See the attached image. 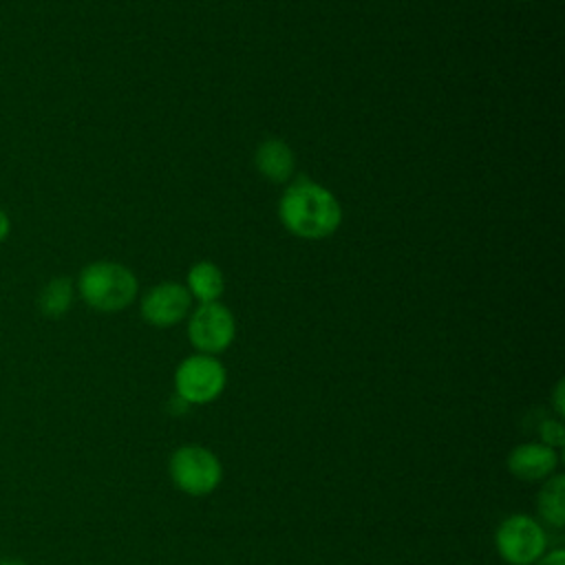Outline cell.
Returning <instances> with one entry per match:
<instances>
[{"label":"cell","mask_w":565,"mask_h":565,"mask_svg":"<svg viewBox=\"0 0 565 565\" xmlns=\"http://www.w3.org/2000/svg\"><path fill=\"white\" fill-rule=\"evenodd\" d=\"M494 547L508 565H534L547 552V536L534 516L516 512L494 530Z\"/></svg>","instance_id":"5b68a950"},{"label":"cell","mask_w":565,"mask_h":565,"mask_svg":"<svg viewBox=\"0 0 565 565\" xmlns=\"http://www.w3.org/2000/svg\"><path fill=\"white\" fill-rule=\"evenodd\" d=\"M185 289L199 305L218 302L225 291V276L218 265L210 260H199L188 269Z\"/></svg>","instance_id":"30bf717a"},{"label":"cell","mask_w":565,"mask_h":565,"mask_svg":"<svg viewBox=\"0 0 565 565\" xmlns=\"http://www.w3.org/2000/svg\"><path fill=\"white\" fill-rule=\"evenodd\" d=\"M539 441L558 450L565 444V430H563V422L558 417H547L541 422L539 426Z\"/></svg>","instance_id":"4fadbf2b"},{"label":"cell","mask_w":565,"mask_h":565,"mask_svg":"<svg viewBox=\"0 0 565 565\" xmlns=\"http://www.w3.org/2000/svg\"><path fill=\"white\" fill-rule=\"evenodd\" d=\"M9 232H11V221H9V214L0 207V243L9 236Z\"/></svg>","instance_id":"2e32d148"},{"label":"cell","mask_w":565,"mask_h":565,"mask_svg":"<svg viewBox=\"0 0 565 565\" xmlns=\"http://www.w3.org/2000/svg\"><path fill=\"white\" fill-rule=\"evenodd\" d=\"M168 475L183 494L207 497L221 486L223 466L210 448L199 444H185L170 455Z\"/></svg>","instance_id":"3957f363"},{"label":"cell","mask_w":565,"mask_h":565,"mask_svg":"<svg viewBox=\"0 0 565 565\" xmlns=\"http://www.w3.org/2000/svg\"><path fill=\"white\" fill-rule=\"evenodd\" d=\"M563 391H565V382L558 380L556 386H554V393H552V404H554V413L558 419H563L565 415V399H563Z\"/></svg>","instance_id":"5bb4252c"},{"label":"cell","mask_w":565,"mask_h":565,"mask_svg":"<svg viewBox=\"0 0 565 565\" xmlns=\"http://www.w3.org/2000/svg\"><path fill=\"white\" fill-rule=\"evenodd\" d=\"M77 291L90 309L117 313L135 302L139 282L130 267L113 260H95L79 271Z\"/></svg>","instance_id":"7a4b0ae2"},{"label":"cell","mask_w":565,"mask_h":565,"mask_svg":"<svg viewBox=\"0 0 565 565\" xmlns=\"http://www.w3.org/2000/svg\"><path fill=\"white\" fill-rule=\"evenodd\" d=\"M256 170L271 183H287L296 170V154L282 139H265L254 152Z\"/></svg>","instance_id":"9c48e42d"},{"label":"cell","mask_w":565,"mask_h":565,"mask_svg":"<svg viewBox=\"0 0 565 565\" xmlns=\"http://www.w3.org/2000/svg\"><path fill=\"white\" fill-rule=\"evenodd\" d=\"M141 318L159 329L174 327L192 311V296L181 282H159L141 298Z\"/></svg>","instance_id":"52a82bcc"},{"label":"cell","mask_w":565,"mask_h":565,"mask_svg":"<svg viewBox=\"0 0 565 565\" xmlns=\"http://www.w3.org/2000/svg\"><path fill=\"white\" fill-rule=\"evenodd\" d=\"M227 384V371L216 355L192 353L174 371V393L188 406H203L221 397Z\"/></svg>","instance_id":"277c9868"},{"label":"cell","mask_w":565,"mask_h":565,"mask_svg":"<svg viewBox=\"0 0 565 565\" xmlns=\"http://www.w3.org/2000/svg\"><path fill=\"white\" fill-rule=\"evenodd\" d=\"M519 2H534V0H519Z\"/></svg>","instance_id":"ac0fdd59"},{"label":"cell","mask_w":565,"mask_h":565,"mask_svg":"<svg viewBox=\"0 0 565 565\" xmlns=\"http://www.w3.org/2000/svg\"><path fill=\"white\" fill-rule=\"evenodd\" d=\"M534 565H565V552H563V547H556V550L545 552Z\"/></svg>","instance_id":"9a60e30c"},{"label":"cell","mask_w":565,"mask_h":565,"mask_svg":"<svg viewBox=\"0 0 565 565\" xmlns=\"http://www.w3.org/2000/svg\"><path fill=\"white\" fill-rule=\"evenodd\" d=\"M236 338V320L234 313L218 300L205 302L190 311L188 316V340L196 349V353L218 355Z\"/></svg>","instance_id":"8992f818"},{"label":"cell","mask_w":565,"mask_h":565,"mask_svg":"<svg viewBox=\"0 0 565 565\" xmlns=\"http://www.w3.org/2000/svg\"><path fill=\"white\" fill-rule=\"evenodd\" d=\"M505 466L519 481H545L556 472L558 450L541 441H523L508 452Z\"/></svg>","instance_id":"ba28073f"},{"label":"cell","mask_w":565,"mask_h":565,"mask_svg":"<svg viewBox=\"0 0 565 565\" xmlns=\"http://www.w3.org/2000/svg\"><path fill=\"white\" fill-rule=\"evenodd\" d=\"M0 565H29V563L24 558H18V556H2Z\"/></svg>","instance_id":"e0dca14e"},{"label":"cell","mask_w":565,"mask_h":565,"mask_svg":"<svg viewBox=\"0 0 565 565\" xmlns=\"http://www.w3.org/2000/svg\"><path fill=\"white\" fill-rule=\"evenodd\" d=\"M278 218L289 234L305 241H322L338 232L342 205L329 188L300 177L280 194Z\"/></svg>","instance_id":"6da1fadb"},{"label":"cell","mask_w":565,"mask_h":565,"mask_svg":"<svg viewBox=\"0 0 565 565\" xmlns=\"http://www.w3.org/2000/svg\"><path fill=\"white\" fill-rule=\"evenodd\" d=\"M73 296H75V289H73V282L66 278V276H57V278H51L40 296H38V309L42 311V316L46 318H62L71 305H73Z\"/></svg>","instance_id":"7c38bea8"},{"label":"cell","mask_w":565,"mask_h":565,"mask_svg":"<svg viewBox=\"0 0 565 565\" xmlns=\"http://www.w3.org/2000/svg\"><path fill=\"white\" fill-rule=\"evenodd\" d=\"M539 516L554 530H561L565 523V475L554 472L547 477L536 497Z\"/></svg>","instance_id":"8fae6325"}]
</instances>
